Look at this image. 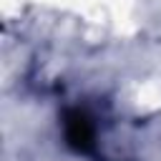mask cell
I'll return each mask as SVG.
<instances>
[{"label": "cell", "instance_id": "cell-1", "mask_svg": "<svg viewBox=\"0 0 161 161\" xmlns=\"http://www.w3.org/2000/svg\"><path fill=\"white\" fill-rule=\"evenodd\" d=\"M68 138H70L73 143H86V141L91 138L88 123H86L83 118H73V121L68 123Z\"/></svg>", "mask_w": 161, "mask_h": 161}]
</instances>
